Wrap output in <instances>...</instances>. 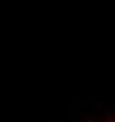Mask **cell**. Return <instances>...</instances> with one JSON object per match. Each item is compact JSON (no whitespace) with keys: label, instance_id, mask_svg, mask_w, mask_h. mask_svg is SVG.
Wrapping results in <instances>:
<instances>
[{"label":"cell","instance_id":"obj_1","mask_svg":"<svg viewBox=\"0 0 115 122\" xmlns=\"http://www.w3.org/2000/svg\"><path fill=\"white\" fill-rule=\"evenodd\" d=\"M85 122H115V112H109V114H100V116H90Z\"/></svg>","mask_w":115,"mask_h":122}]
</instances>
